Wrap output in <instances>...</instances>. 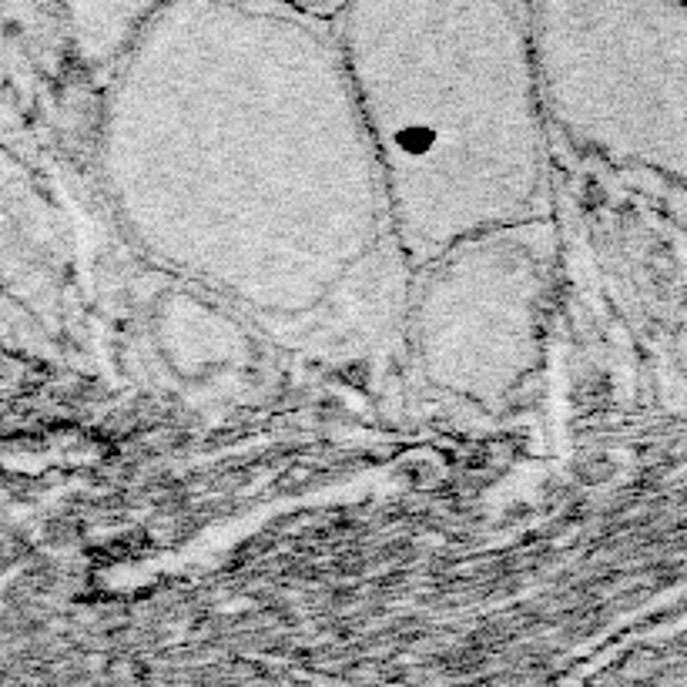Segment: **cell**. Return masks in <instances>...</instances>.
<instances>
[]
</instances>
